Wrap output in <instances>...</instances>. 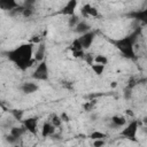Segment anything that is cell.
<instances>
[{
    "label": "cell",
    "mask_w": 147,
    "mask_h": 147,
    "mask_svg": "<svg viewBox=\"0 0 147 147\" xmlns=\"http://www.w3.org/2000/svg\"><path fill=\"white\" fill-rule=\"evenodd\" d=\"M33 56H34V53H33L32 44L22 45L9 53V59L13 62H15L18 65V68H21V69H26V68L31 67L36 62Z\"/></svg>",
    "instance_id": "obj_1"
},
{
    "label": "cell",
    "mask_w": 147,
    "mask_h": 147,
    "mask_svg": "<svg viewBox=\"0 0 147 147\" xmlns=\"http://www.w3.org/2000/svg\"><path fill=\"white\" fill-rule=\"evenodd\" d=\"M117 47L119 48V51L127 57H133L134 53H133V41L132 39L129 37V38H124V39H121L118 42H117Z\"/></svg>",
    "instance_id": "obj_2"
},
{
    "label": "cell",
    "mask_w": 147,
    "mask_h": 147,
    "mask_svg": "<svg viewBox=\"0 0 147 147\" xmlns=\"http://www.w3.org/2000/svg\"><path fill=\"white\" fill-rule=\"evenodd\" d=\"M137 131H138V123L136 121H133V122L129 123V125H126V127L121 132V134L124 136L127 139L134 140L136 134H137Z\"/></svg>",
    "instance_id": "obj_3"
},
{
    "label": "cell",
    "mask_w": 147,
    "mask_h": 147,
    "mask_svg": "<svg viewBox=\"0 0 147 147\" xmlns=\"http://www.w3.org/2000/svg\"><path fill=\"white\" fill-rule=\"evenodd\" d=\"M33 74H34L33 77L37 78V79H46L47 78V65H46V63L44 61L40 62L37 65Z\"/></svg>",
    "instance_id": "obj_4"
},
{
    "label": "cell",
    "mask_w": 147,
    "mask_h": 147,
    "mask_svg": "<svg viewBox=\"0 0 147 147\" xmlns=\"http://www.w3.org/2000/svg\"><path fill=\"white\" fill-rule=\"evenodd\" d=\"M93 39H94V33H93V32H86V33H83L82 37L78 38V40L80 41L83 48H88V47L91 46Z\"/></svg>",
    "instance_id": "obj_5"
},
{
    "label": "cell",
    "mask_w": 147,
    "mask_h": 147,
    "mask_svg": "<svg viewBox=\"0 0 147 147\" xmlns=\"http://www.w3.org/2000/svg\"><path fill=\"white\" fill-rule=\"evenodd\" d=\"M24 127L31 133H37V127H38V119L37 118H28L24 121Z\"/></svg>",
    "instance_id": "obj_6"
},
{
    "label": "cell",
    "mask_w": 147,
    "mask_h": 147,
    "mask_svg": "<svg viewBox=\"0 0 147 147\" xmlns=\"http://www.w3.org/2000/svg\"><path fill=\"white\" fill-rule=\"evenodd\" d=\"M55 132V126L51 123V122H46L42 124V129H41V134L42 137H48L52 136Z\"/></svg>",
    "instance_id": "obj_7"
},
{
    "label": "cell",
    "mask_w": 147,
    "mask_h": 147,
    "mask_svg": "<svg viewBox=\"0 0 147 147\" xmlns=\"http://www.w3.org/2000/svg\"><path fill=\"white\" fill-rule=\"evenodd\" d=\"M82 13H83L85 16H92V17H96V16H98V10H96L94 7H92L91 5H88V3H86V5L82 8Z\"/></svg>",
    "instance_id": "obj_8"
},
{
    "label": "cell",
    "mask_w": 147,
    "mask_h": 147,
    "mask_svg": "<svg viewBox=\"0 0 147 147\" xmlns=\"http://www.w3.org/2000/svg\"><path fill=\"white\" fill-rule=\"evenodd\" d=\"M44 56H45V46L42 44H40L38 47H37V51L34 52V61L36 62H42L44 61Z\"/></svg>",
    "instance_id": "obj_9"
},
{
    "label": "cell",
    "mask_w": 147,
    "mask_h": 147,
    "mask_svg": "<svg viewBox=\"0 0 147 147\" xmlns=\"http://www.w3.org/2000/svg\"><path fill=\"white\" fill-rule=\"evenodd\" d=\"M77 6V1H69L65 3L64 8H63V14L65 15H72L75 11V8Z\"/></svg>",
    "instance_id": "obj_10"
},
{
    "label": "cell",
    "mask_w": 147,
    "mask_h": 147,
    "mask_svg": "<svg viewBox=\"0 0 147 147\" xmlns=\"http://www.w3.org/2000/svg\"><path fill=\"white\" fill-rule=\"evenodd\" d=\"M0 7L2 8V9H9V10H11V9H15L16 7H17V3L15 2V1H7V0H1L0 1Z\"/></svg>",
    "instance_id": "obj_11"
},
{
    "label": "cell",
    "mask_w": 147,
    "mask_h": 147,
    "mask_svg": "<svg viewBox=\"0 0 147 147\" xmlns=\"http://www.w3.org/2000/svg\"><path fill=\"white\" fill-rule=\"evenodd\" d=\"M37 90H38V86L33 83H24L22 85V91L25 93H32V92H36Z\"/></svg>",
    "instance_id": "obj_12"
},
{
    "label": "cell",
    "mask_w": 147,
    "mask_h": 147,
    "mask_svg": "<svg viewBox=\"0 0 147 147\" xmlns=\"http://www.w3.org/2000/svg\"><path fill=\"white\" fill-rule=\"evenodd\" d=\"M111 122H113V124L116 125V126H123V125L126 124V119H125V117H124V116H118V115L113 116Z\"/></svg>",
    "instance_id": "obj_13"
},
{
    "label": "cell",
    "mask_w": 147,
    "mask_h": 147,
    "mask_svg": "<svg viewBox=\"0 0 147 147\" xmlns=\"http://www.w3.org/2000/svg\"><path fill=\"white\" fill-rule=\"evenodd\" d=\"M25 132V127H13L11 130H10V133L9 134H11L14 138H20L23 133Z\"/></svg>",
    "instance_id": "obj_14"
},
{
    "label": "cell",
    "mask_w": 147,
    "mask_h": 147,
    "mask_svg": "<svg viewBox=\"0 0 147 147\" xmlns=\"http://www.w3.org/2000/svg\"><path fill=\"white\" fill-rule=\"evenodd\" d=\"M90 138L93 140H103L106 138V133H103L101 131H93L90 134Z\"/></svg>",
    "instance_id": "obj_15"
},
{
    "label": "cell",
    "mask_w": 147,
    "mask_h": 147,
    "mask_svg": "<svg viewBox=\"0 0 147 147\" xmlns=\"http://www.w3.org/2000/svg\"><path fill=\"white\" fill-rule=\"evenodd\" d=\"M105 67H106V65L98 64V63H93V64L91 65V68H92V70H93V72H94L95 75H101V74L103 72V70H105Z\"/></svg>",
    "instance_id": "obj_16"
},
{
    "label": "cell",
    "mask_w": 147,
    "mask_h": 147,
    "mask_svg": "<svg viewBox=\"0 0 147 147\" xmlns=\"http://www.w3.org/2000/svg\"><path fill=\"white\" fill-rule=\"evenodd\" d=\"M94 63L106 65V64L108 63V59H107L105 55H96V56L94 57Z\"/></svg>",
    "instance_id": "obj_17"
},
{
    "label": "cell",
    "mask_w": 147,
    "mask_h": 147,
    "mask_svg": "<svg viewBox=\"0 0 147 147\" xmlns=\"http://www.w3.org/2000/svg\"><path fill=\"white\" fill-rule=\"evenodd\" d=\"M77 29V31L78 32H83V33H86L87 31H88V25L86 24V23H79V24H77V26H76Z\"/></svg>",
    "instance_id": "obj_18"
},
{
    "label": "cell",
    "mask_w": 147,
    "mask_h": 147,
    "mask_svg": "<svg viewBox=\"0 0 147 147\" xmlns=\"http://www.w3.org/2000/svg\"><path fill=\"white\" fill-rule=\"evenodd\" d=\"M51 123H52L55 127H59V126H61V124H62V119H61V117L54 115V116L52 117V119H51Z\"/></svg>",
    "instance_id": "obj_19"
},
{
    "label": "cell",
    "mask_w": 147,
    "mask_h": 147,
    "mask_svg": "<svg viewBox=\"0 0 147 147\" xmlns=\"http://www.w3.org/2000/svg\"><path fill=\"white\" fill-rule=\"evenodd\" d=\"M138 16L140 17V20H142V21H145V22L147 23V9L144 10V11H141V13H139Z\"/></svg>",
    "instance_id": "obj_20"
},
{
    "label": "cell",
    "mask_w": 147,
    "mask_h": 147,
    "mask_svg": "<svg viewBox=\"0 0 147 147\" xmlns=\"http://www.w3.org/2000/svg\"><path fill=\"white\" fill-rule=\"evenodd\" d=\"M22 14H23V16L29 17V16L32 14V10H31V9H29V8H24V9H22Z\"/></svg>",
    "instance_id": "obj_21"
},
{
    "label": "cell",
    "mask_w": 147,
    "mask_h": 147,
    "mask_svg": "<svg viewBox=\"0 0 147 147\" xmlns=\"http://www.w3.org/2000/svg\"><path fill=\"white\" fill-rule=\"evenodd\" d=\"M40 40H41V36H33V38L30 41L32 44H40Z\"/></svg>",
    "instance_id": "obj_22"
},
{
    "label": "cell",
    "mask_w": 147,
    "mask_h": 147,
    "mask_svg": "<svg viewBox=\"0 0 147 147\" xmlns=\"http://www.w3.org/2000/svg\"><path fill=\"white\" fill-rule=\"evenodd\" d=\"M105 145V141L103 140H94L93 142V146L94 147H102Z\"/></svg>",
    "instance_id": "obj_23"
},
{
    "label": "cell",
    "mask_w": 147,
    "mask_h": 147,
    "mask_svg": "<svg viewBox=\"0 0 147 147\" xmlns=\"http://www.w3.org/2000/svg\"><path fill=\"white\" fill-rule=\"evenodd\" d=\"M61 119H62V122H68V121H69V117H68V115H67L65 113H62Z\"/></svg>",
    "instance_id": "obj_24"
},
{
    "label": "cell",
    "mask_w": 147,
    "mask_h": 147,
    "mask_svg": "<svg viewBox=\"0 0 147 147\" xmlns=\"http://www.w3.org/2000/svg\"><path fill=\"white\" fill-rule=\"evenodd\" d=\"M125 114H126V115H129V116H131V117L133 116V113H132V111H131L130 109H127V110L125 111Z\"/></svg>",
    "instance_id": "obj_25"
},
{
    "label": "cell",
    "mask_w": 147,
    "mask_h": 147,
    "mask_svg": "<svg viewBox=\"0 0 147 147\" xmlns=\"http://www.w3.org/2000/svg\"><path fill=\"white\" fill-rule=\"evenodd\" d=\"M116 85H117L116 82H113V83H111V87H116Z\"/></svg>",
    "instance_id": "obj_26"
},
{
    "label": "cell",
    "mask_w": 147,
    "mask_h": 147,
    "mask_svg": "<svg viewBox=\"0 0 147 147\" xmlns=\"http://www.w3.org/2000/svg\"><path fill=\"white\" fill-rule=\"evenodd\" d=\"M14 147H20V146H14Z\"/></svg>",
    "instance_id": "obj_27"
}]
</instances>
